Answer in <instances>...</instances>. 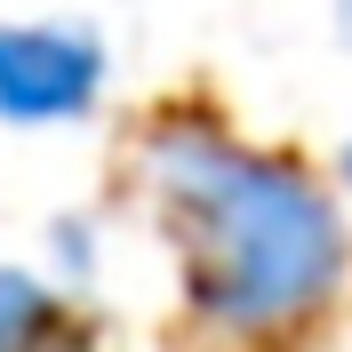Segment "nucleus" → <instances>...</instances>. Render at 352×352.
Masks as SVG:
<instances>
[{
	"label": "nucleus",
	"instance_id": "obj_1",
	"mask_svg": "<svg viewBox=\"0 0 352 352\" xmlns=\"http://www.w3.org/2000/svg\"><path fill=\"white\" fill-rule=\"evenodd\" d=\"M153 184L192 256V296L232 329H280L344 272V224L320 184L232 136L168 129L153 144Z\"/></svg>",
	"mask_w": 352,
	"mask_h": 352
},
{
	"label": "nucleus",
	"instance_id": "obj_4",
	"mask_svg": "<svg viewBox=\"0 0 352 352\" xmlns=\"http://www.w3.org/2000/svg\"><path fill=\"white\" fill-rule=\"evenodd\" d=\"M344 176H352V144H344Z\"/></svg>",
	"mask_w": 352,
	"mask_h": 352
},
{
	"label": "nucleus",
	"instance_id": "obj_3",
	"mask_svg": "<svg viewBox=\"0 0 352 352\" xmlns=\"http://www.w3.org/2000/svg\"><path fill=\"white\" fill-rule=\"evenodd\" d=\"M32 329H41V288L24 272H0V352H24Z\"/></svg>",
	"mask_w": 352,
	"mask_h": 352
},
{
	"label": "nucleus",
	"instance_id": "obj_2",
	"mask_svg": "<svg viewBox=\"0 0 352 352\" xmlns=\"http://www.w3.org/2000/svg\"><path fill=\"white\" fill-rule=\"evenodd\" d=\"M104 88V41L80 24H8L0 16V120L48 129L80 120Z\"/></svg>",
	"mask_w": 352,
	"mask_h": 352
}]
</instances>
